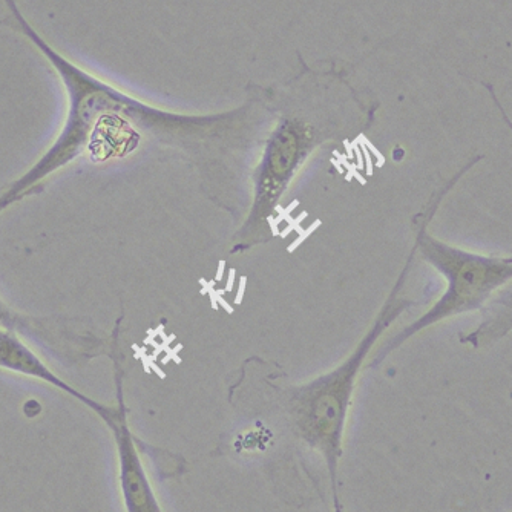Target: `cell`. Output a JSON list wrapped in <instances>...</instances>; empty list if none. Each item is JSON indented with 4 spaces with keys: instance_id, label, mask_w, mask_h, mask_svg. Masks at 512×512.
<instances>
[{
    "instance_id": "obj_1",
    "label": "cell",
    "mask_w": 512,
    "mask_h": 512,
    "mask_svg": "<svg viewBox=\"0 0 512 512\" xmlns=\"http://www.w3.org/2000/svg\"><path fill=\"white\" fill-rule=\"evenodd\" d=\"M425 260L442 273L445 292L433 307L404 330L396 344L463 313L480 312L502 287L512 281V256H488L450 246L431 235H419Z\"/></svg>"
},
{
    "instance_id": "obj_7",
    "label": "cell",
    "mask_w": 512,
    "mask_h": 512,
    "mask_svg": "<svg viewBox=\"0 0 512 512\" xmlns=\"http://www.w3.org/2000/svg\"><path fill=\"white\" fill-rule=\"evenodd\" d=\"M333 512H344V506L339 502L338 494L335 491V500H333Z\"/></svg>"
},
{
    "instance_id": "obj_4",
    "label": "cell",
    "mask_w": 512,
    "mask_h": 512,
    "mask_svg": "<svg viewBox=\"0 0 512 512\" xmlns=\"http://www.w3.org/2000/svg\"><path fill=\"white\" fill-rule=\"evenodd\" d=\"M480 319L468 335L460 336L463 345L473 348L496 344L512 333V281L499 290L480 310Z\"/></svg>"
},
{
    "instance_id": "obj_2",
    "label": "cell",
    "mask_w": 512,
    "mask_h": 512,
    "mask_svg": "<svg viewBox=\"0 0 512 512\" xmlns=\"http://www.w3.org/2000/svg\"><path fill=\"white\" fill-rule=\"evenodd\" d=\"M114 436L117 463H119V486L125 512H165L152 488L148 471L143 463L135 437L126 421L122 396L119 407H108L100 416Z\"/></svg>"
},
{
    "instance_id": "obj_5",
    "label": "cell",
    "mask_w": 512,
    "mask_h": 512,
    "mask_svg": "<svg viewBox=\"0 0 512 512\" xmlns=\"http://www.w3.org/2000/svg\"><path fill=\"white\" fill-rule=\"evenodd\" d=\"M0 327L16 330L17 333L23 332L34 341L37 339L39 344H46V347L50 345L51 348L53 345L60 344V338H57L54 330H46L43 325L31 322L30 318L14 312L2 298H0Z\"/></svg>"
},
{
    "instance_id": "obj_3",
    "label": "cell",
    "mask_w": 512,
    "mask_h": 512,
    "mask_svg": "<svg viewBox=\"0 0 512 512\" xmlns=\"http://www.w3.org/2000/svg\"><path fill=\"white\" fill-rule=\"evenodd\" d=\"M0 370L10 371L14 375L25 376V378L37 379L45 382L56 390L68 394L71 398L82 402L89 410L94 411L97 416L105 410V405L92 401L86 394L80 393L73 385L66 384L56 371L51 370L46 362L34 352L33 348L22 339L16 330L0 327Z\"/></svg>"
},
{
    "instance_id": "obj_6",
    "label": "cell",
    "mask_w": 512,
    "mask_h": 512,
    "mask_svg": "<svg viewBox=\"0 0 512 512\" xmlns=\"http://www.w3.org/2000/svg\"><path fill=\"white\" fill-rule=\"evenodd\" d=\"M486 88H488V91H490L491 97H493L494 102H496V105L499 106L500 114H502L503 119H505V122L508 123L509 128H511L512 131V123L511 120H509L508 115H506V112L503 111L502 105H500L499 100H497L496 94H494L493 88L491 86L486 85Z\"/></svg>"
}]
</instances>
